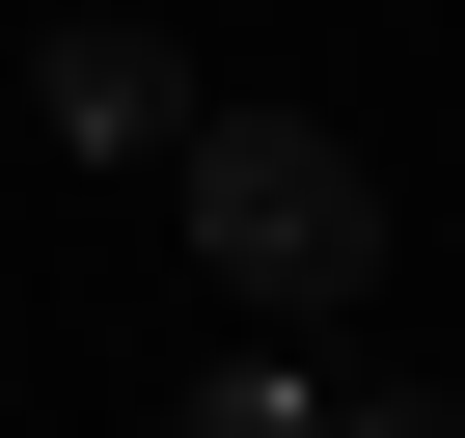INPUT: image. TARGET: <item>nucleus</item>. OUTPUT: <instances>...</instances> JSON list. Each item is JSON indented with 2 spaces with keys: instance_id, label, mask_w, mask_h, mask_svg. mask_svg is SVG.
<instances>
[{
  "instance_id": "obj_1",
  "label": "nucleus",
  "mask_w": 465,
  "mask_h": 438,
  "mask_svg": "<svg viewBox=\"0 0 465 438\" xmlns=\"http://www.w3.org/2000/svg\"><path fill=\"white\" fill-rule=\"evenodd\" d=\"M192 274H219V329H356L383 302V164L329 137V110H192Z\"/></svg>"
},
{
  "instance_id": "obj_4",
  "label": "nucleus",
  "mask_w": 465,
  "mask_h": 438,
  "mask_svg": "<svg viewBox=\"0 0 465 438\" xmlns=\"http://www.w3.org/2000/svg\"><path fill=\"white\" fill-rule=\"evenodd\" d=\"M329 438H465V383H356V411H329Z\"/></svg>"
},
{
  "instance_id": "obj_2",
  "label": "nucleus",
  "mask_w": 465,
  "mask_h": 438,
  "mask_svg": "<svg viewBox=\"0 0 465 438\" xmlns=\"http://www.w3.org/2000/svg\"><path fill=\"white\" fill-rule=\"evenodd\" d=\"M28 110H55V164H192V55H164V28H110V0L28 55Z\"/></svg>"
},
{
  "instance_id": "obj_3",
  "label": "nucleus",
  "mask_w": 465,
  "mask_h": 438,
  "mask_svg": "<svg viewBox=\"0 0 465 438\" xmlns=\"http://www.w3.org/2000/svg\"><path fill=\"white\" fill-rule=\"evenodd\" d=\"M329 411H356V383H329V329H219L164 438H329Z\"/></svg>"
}]
</instances>
